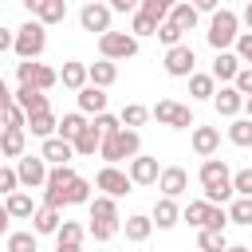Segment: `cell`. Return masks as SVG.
I'll list each match as a JSON object with an SVG mask.
<instances>
[{
  "label": "cell",
  "instance_id": "cell-32",
  "mask_svg": "<svg viewBox=\"0 0 252 252\" xmlns=\"http://www.w3.org/2000/svg\"><path fill=\"white\" fill-rule=\"evenodd\" d=\"M232 244L224 240V232H217V228H201V236H197V252H228Z\"/></svg>",
  "mask_w": 252,
  "mask_h": 252
},
{
  "label": "cell",
  "instance_id": "cell-53",
  "mask_svg": "<svg viewBox=\"0 0 252 252\" xmlns=\"http://www.w3.org/2000/svg\"><path fill=\"white\" fill-rule=\"evenodd\" d=\"M236 55H240V63L252 67V32H240V39H236Z\"/></svg>",
  "mask_w": 252,
  "mask_h": 252
},
{
  "label": "cell",
  "instance_id": "cell-59",
  "mask_svg": "<svg viewBox=\"0 0 252 252\" xmlns=\"http://www.w3.org/2000/svg\"><path fill=\"white\" fill-rule=\"evenodd\" d=\"M244 118H252V98H248V102H244Z\"/></svg>",
  "mask_w": 252,
  "mask_h": 252
},
{
  "label": "cell",
  "instance_id": "cell-9",
  "mask_svg": "<svg viewBox=\"0 0 252 252\" xmlns=\"http://www.w3.org/2000/svg\"><path fill=\"white\" fill-rule=\"evenodd\" d=\"M94 185L102 189V197H126V193L134 189L130 173H122L118 165H102V169H98V177H94Z\"/></svg>",
  "mask_w": 252,
  "mask_h": 252
},
{
  "label": "cell",
  "instance_id": "cell-17",
  "mask_svg": "<svg viewBox=\"0 0 252 252\" xmlns=\"http://www.w3.org/2000/svg\"><path fill=\"white\" fill-rule=\"evenodd\" d=\"M217 146H220V130L217 126H193V154L197 158H213L217 154Z\"/></svg>",
  "mask_w": 252,
  "mask_h": 252
},
{
  "label": "cell",
  "instance_id": "cell-27",
  "mask_svg": "<svg viewBox=\"0 0 252 252\" xmlns=\"http://www.w3.org/2000/svg\"><path fill=\"white\" fill-rule=\"evenodd\" d=\"M91 220H106V224H118V205H114V197H94L91 201Z\"/></svg>",
  "mask_w": 252,
  "mask_h": 252
},
{
  "label": "cell",
  "instance_id": "cell-2",
  "mask_svg": "<svg viewBox=\"0 0 252 252\" xmlns=\"http://www.w3.org/2000/svg\"><path fill=\"white\" fill-rule=\"evenodd\" d=\"M205 39H209V47L220 55V51H228L236 39H240V16L232 12V8H220L213 20H209V32H205Z\"/></svg>",
  "mask_w": 252,
  "mask_h": 252
},
{
  "label": "cell",
  "instance_id": "cell-44",
  "mask_svg": "<svg viewBox=\"0 0 252 252\" xmlns=\"http://www.w3.org/2000/svg\"><path fill=\"white\" fill-rule=\"evenodd\" d=\"M181 35H185V32H181L177 24H169V20H165V24L158 28V39L165 43V51H169V47H181Z\"/></svg>",
  "mask_w": 252,
  "mask_h": 252
},
{
  "label": "cell",
  "instance_id": "cell-43",
  "mask_svg": "<svg viewBox=\"0 0 252 252\" xmlns=\"http://www.w3.org/2000/svg\"><path fill=\"white\" fill-rule=\"evenodd\" d=\"M94 130H98L102 138H114V134H122L126 126H122V118H114V114H98V118H94Z\"/></svg>",
  "mask_w": 252,
  "mask_h": 252
},
{
  "label": "cell",
  "instance_id": "cell-31",
  "mask_svg": "<svg viewBox=\"0 0 252 252\" xmlns=\"http://www.w3.org/2000/svg\"><path fill=\"white\" fill-rule=\"evenodd\" d=\"M181 217H185L189 224H197V228H209V217H213V205H209L205 197H201V201H189Z\"/></svg>",
  "mask_w": 252,
  "mask_h": 252
},
{
  "label": "cell",
  "instance_id": "cell-3",
  "mask_svg": "<svg viewBox=\"0 0 252 252\" xmlns=\"http://www.w3.org/2000/svg\"><path fill=\"white\" fill-rule=\"evenodd\" d=\"M138 154H142V138H138V130H122V134H114V138H102V150H98V158H102L106 165H118L122 158L134 161Z\"/></svg>",
  "mask_w": 252,
  "mask_h": 252
},
{
  "label": "cell",
  "instance_id": "cell-47",
  "mask_svg": "<svg viewBox=\"0 0 252 252\" xmlns=\"http://www.w3.org/2000/svg\"><path fill=\"white\" fill-rule=\"evenodd\" d=\"M16 185H20V173H16V165H4V169H0V193H4V197H12V193H20Z\"/></svg>",
  "mask_w": 252,
  "mask_h": 252
},
{
  "label": "cell",
  "instance_id": "cell-21",
  "mask_svg": "<svg viewBox=\"0 0 252 252\" xmlns=\"http://www.w3.org/2000/svg\"><path fill=\"white\" fill-rule=\"evenodd\" d=\"M79 110L83 114H94V118L106 114V91L102 87H83L79 91Z\"/></svg>",
  "mask_w": 252,
  "mask_h": 252
},
{
  "label": "cell",
  "instance_id": "cell-39",
  "mask_svg": "<svg viewBox=\"0 0 252 252\" xmlns=\"http://www.w3.org/2000/svg\"><path fill=\"white\" fill-rule=\"evenodd\" d=\"M228 220L248 228V224H252V197H236V201L228 205Z\"/></svg>",
  "mask_w": 252,
  "mask_h": 252
},
{
  "label": "cell",
  "instance_id": "cell-38",
  "mask_svg": "<svg viewBox=\"0 0 252 252\" xmlns=\"http://www.w3.org/2000/svg\"><path fill=\"white\" fill-rule=\"evenodd\" d=\"M228 142H232V146H252V118H232Z\"/></svg>",
  "mask_w": 252,
  "mask_h": 252
},
{
  "label": "cell",
  "instance_id": "cell-55",
  "mask_svg": "<svg viewBox=\"0 0 252 252\" xmlns=\"http://www.w3.org/2000/svg\"><path fill=\"white\" fill-rule=\"evenodd\" d=\"M110 12H134V0H110Z\"/></svg>",
  "mask_w": 252,
  "mask_h": 252
},
{
  "label": "cell",
  "instance_id": "cell-51",
  "mask_svg": "<svg viewBox=\"0 0 252 252\" xmlns=\"http://www.w3.org/2000/svg\"><path fill=\"white\" fill-rule=\"evenodd\" d=\"M43 205L47 209H63V205H71V197L63 189H43Z\"/></svg>",
  "mask_w": 252,
  "mask_h": 252
},
{
  "label": "cell",
  "instance_id": "cell-33",
  "mask_svg": "<svg viewBox=\"0 0 252 252\" xmlns=\"http://www.w3.org/2000/svg\"><path fill=\"white\" fill-rule=\"evenodd\" d=\"M138 12H142V16H150V20H154V24L161 28V24L169 20L173 4H169V0H142V4H138Z\"/></svg>",
  "mask_w": 252,
  "mask_h": 252
},
{
  "label": "cell",
  "instance_id": "cell-22",
  "mask_svg": "<svg viewBox=\"0 0 252 252\" xmlns=\"http://www.w3.org/2000/svg\"><path fill=\"white\" fill-rule=\"evenodd\" d=\"M150 220H154L158 228H173V224L181 220V209H177V201H169V197H161V201L154 205V213H150Z\"/></svg>",
  "mask_w": 252,
  "mask_h": 252
},
{
  "label": "cell",
  "instance_id": "cell-5",
  "mask_svg": "<svg viewBox=\"0 0 252 252\" xmlns=\"http://www.w3.org/2000/svg\"><path fill=\"white\" fill-rule=\"evenodd\" d=\"M98 55L102 59H130V55H138V39L130 35V32H106V35H98Z\"/></svg>",
  "mask_w": 252,
  "mask_h": 252
},
{
  "label": "cell",
  "instance_id": "cell-49",
  "mask_svg": "<svg viewBox=\"0 0 252 252\" xmlns=\"http://www.w3.org/2000/svg\"><path fill=\"white\" fill-rule=\"evenodd\" d=\"M232 189H236V197H252V169H236L232 173Z\"/></svg>",
  "mask_w": 252,
  "mask_h": 252
},
{
  "label": "cell",
  "instance_id": "cell-15",
  "mask_svg": "<svg viewBox=\"0 0 252 252\" xmlns=\"http://www.w3.org/2000/svg\"><path fill=\"white\" fill-rule=\"evenodd\" d=\"M39 158H43L47 165H71V158H75V146H71V142H63V138L55 134V138H47V142L39 146Z\"/></svg>",
  "mask_w": 252,
  "mask_h": 252
},
{
  "label": "cell",
  "instance_id": "cell-10",
  "mask_svg": "<svg viewBox=\"0 0 252 252\" xmlns=\"http://www.w3.org/2000/svg\"><path fill=\"white\" fill-rule=\"evenodd\" d=\"M110 4H98V0H91V4H83V12H79V24H83V32H98V35H106L110 32Z\"/></svg>",
  "mask_w": 252,
  "mask_h": 252
},
{
  "label": "cell",
  "instance_id": "cell-19",
  "mask_svg": "<svg viewBox=\"0 0 252 252\" xmlns=\"http://www.w3.org/2000/svg\"><path fill=\"white\" fill-rule=\"evenodd\" d=\"M244 102H248V98H244L236 87H220V91H217V98H213L217 114H224V118H236V114L244 110Z\"/></svg>",
  "mask_w": 252,
  "mask_h": 252
},
{
  "label": "cell",
  "instance_id": "cell-14",
  "mask_svg": "<svg viewBox=\"0 0 252 252\" xmlns=\"http://www.w3.org/2000/svg\"><path fill=\"white\" fill-rule=\"evenodd\" d=\"M12 98H16V106H20L28 118H32V114L51 110V106H47V94H43V91H35V87H16V91H12Z\"/></svg>",
  "mask_w": 252,
  "mask_h": 252
},
{
  "label": "cell",
  "instance_id": "cell-46",
  "mask_svg": "<svg viewBox=\"0 0 252 252\" xmlns=\"http://www.w3.org/2000/svg\"><path fill=\"white\" fill-rule=\"evenodd\" d=\"M130 35L138 39V35H158V24L150 20V16H142V12H134V24H130Z\"/></svg>",
  "mask_w": 252,
  "mask_h": 252
},
{
  "label": "cell",
  "instance_id": "cell-26",
  "mask_svg": "<svg viewBox=\"0 0 252 252\" xmlns=\"http://www.w3.org/2000/svg\"><path fill=\"white\" fill-rule=\"evenodd\" d=\"M118 79V63H110V59H98V63H91V87H110Z\"/></svg>",
  "mask_w": 252,
  "mask_h": 252
},
{
  "label": "cell",
  "instance_id": "cell-35",
  "mask_svg": "<svg viewBox=\"0 0 252 252\" xmlns=\"http://www.w3.org/2000/svg\"><path fill=\"white\" fill-rule=\"evenodd\" d=\"M189 94L193 98H217V79L213 75H193L189 79Z\"/></svg>",
  "mask_w": 252,
  "mask_h": 252
},
{
  "label": "cell",
  "instance_id": "cell-45",
  "mask_svg": "<svg viewBox=\"0 0 252 252\" xmlns=\"http://www.w3.org/2000/svg\"><path fill=\"white\" fill-rule=\"evenodd\" d=\"M16 79H20V87H35V79H39V63H35V59L16 63Z\"/></svg>",
  "mask_w": 252,
  "mask_h": 252
},
{
  "label": "cell",
  "instance_id": "cell-12",
  "mask_svg": "<svg viewBox=\"0 0 252 252\" xmlns=\"http://www.w3.org/2000/svg\"><path fill=\"white\" fill-rule=\"evenodd\" d=\"M126 173H130V181H134V185H158V177H161L158 158H150V154H138V158L126 165Z\"/></svg>",
  "mask_w": 252,
  "mask_h": 252
},
{
  "label": "cell",
  "instance_id": "cell-40",
  "mask_svg": "<svg viewBox=\"0 0 252 252\" xmlns=\"http://www.w3.org/2000/svg\"><path fill=\"white\" fill-rule=\"evenodd\" d=\"M4 130H28V114L16 106V98L4 102Z\"/></svg>",
  "mask_w": 252,
  "mask_h": 252
},
{
  "label": "cell",
  "instance_id": "cell-16",
  "mask_svg": "<svg viewBox=\"0 0 252 252\" xmlns=\"http://www.w3.org/2000/svg\"><path fill=\"white\" fill-rule=\"evenodd\" d=\"M240 71H244V67H240V55H236V51H220V55L213 59V79H220L224 87H232Z\"/></svg>",
  "mask_w": 252,
  "mask_h": 252
},
{
  "label": "cell",
  "instance_id": "cell-48",
  "mask_svg": "<svg viewBox=\"0 0 252 252\" xmlns=\"http://www.w3.org/2000/svg\"><path fill=\"white\" fill-rule=\"evenodd\" d=\"M67 197H71V205H91V201H94V197H91V181H87V177H79V181L71 185V193H67Z\"/></svg>",
  "mask_w": 252,
  "mask_h": 252
},
{
  "label": "cell",
  "instance_id": "cell-28",
  "mask_svg": "<svg viewBox=\"0 0 252 252\" xmlns=\"http://www.w3.org/2000/svg\"><path fill=\"white\" fill-rule=\"evenodd\" d=\"M197 4H173V12H169V24H177L181 32H193L197 28Z\"/></svg>",
  "mask_w": 252,
  "mask_h": 252
},
{
  "label": "cell",
  "instance_id": "cell-58",
  "mask_svg": "<svg viewBox=\"0 0 252 252\" xmlns=\"http://www.w3.org/2000/svg\"><path fill=\"white\" fill-rule=\"evenodd\" d=\"M228 252H252V248H248V244H232Z\"/></svg>",
  "mask_w": 252,
  "mask_h": 252
},
{
  "label": "cell",
  "instance_id": "cell-57",
  "mask_svg": "<svg viewBox=\"0 0 252 252\" xmlns=\"http://www.w3.org/2000/svg\"><path fill=\"white\" fill-rule=\"evenodd\" d=\"M244 24H248V32H252V0H248V8H244Z\"/></svg>",
  "mask_w": 252,
  "mask_h": 252
},
{
  "label": "cell",
  "instance_id": "cell-11",
  "mask_svg": "<svg viewBox=\"0 0 252 252\" xmlns=\"http://www.w3.org/2000/svg\"><path fill=\"white\" fill-rule=\"evenodd\" d=\"M28 12H32V20H39L43 28H47V24H63V20H67V0H28Z\"/></svg>",
  "mask_w": 252,
  "mask_h": 252
},
{
  "label": "cell",
  "instance_id": "cell-6",
  "mask_svg": "<svg viewBox=\"0 0 252 252\" xmlns=\"http://www.w3.org/2000/svg\"><path fill=\"white\" fill-rule=\"evenodd\" d=\"M161 67H165V75H173V79H193L197 71V51L189 47V43H181V47H169L165 51V59H161Z\"/></svg>",
  "mask_w": 252,
  "mask_h": 252
},
{
  "label": "cell",
  "instance_id": "cell-56",
  "mask_svg": "<svg viewBox=\"0 0 252 252\" xmlns=\"http://www.w3.org/2000/svg\"><path fill=\"white\" fill-rule=\"evenodd\" d=\"M55 252H83L79 244H55Z\"/></svg>",
  "mask_w": 252,
  "mask_h": 252
},
{
  "label": "cell",
  "instance_id": "cell-24",
  "mask_svg": "<svg viewBox=\"0 0 252 252\" xmlns=\"http://www.w3.org/2000/svg\"><path fill=\"white\" fill-rule=\"evenodd\" d=\"M87 126H91V122H87L83 114H63V118H59V138L75 146V142H79V138L87 134Z\"/></svg>",
  "mask_w": 252,
  "mask_h": 252
},
{
  "label": "cell",
  "instance_id": "cell-30",
  "mask_svg": "<svg viewBox=\"0 0 252 252\" xmlns=\"http://www.w3.org/2000/svg\"><path fill=\"white\" fill-rule=\"evenodd\" d=\"M4 213H8V217H16V220H24V217H35V205H32V197H28V193H12V197L4 201Z\"/></svg>",
  "mask_w": 252,
  "mask_h": 252
},
{
  "label": "cell",
  "instance_id": "cell-1",
  "mask_svg": "<svg viewBox=\"0 0 252 252\" xmlns=\"http://www.w3.org/2000/svg\"><path fill=\"white\" fill-rule=\"evenodd\" d=\"M197 177H201V193H205L209 205H224V201H232L236 189H232V169L224 165V158H209V161H201Z\"/></svg>",
  "mask_w": 252,
  "mask_h": 252
},
{
  "label": "cell",
  "instance_id": "cell-50",
  "mask_svg": "<svg viewBox=\"0 0 252 252\" xmlns=\"http://www.w3.org/2000/svg\"><path fill=\"white\" fill-rule=\"evenodd\" d=\"M59 83V71H51L47 63H39V79H35V91H51Z\"/></svg>",
  "mask_w": 252,
  "mask_h": 252
},
{
  "label": "cell",
  "instance_id": "cell-4",
  "mask_svg": "<svg viewBox=\"0 0 252 252\" xmlns=\"http://www.w3.org/2000/svg\"><path fill=\"white\" fill-rule=\"evenodd\" d=\"M43 47H47V28L39 20H28L24 28H16V55H20V63L39 59Z\"/></svg>",
  "mask_w": 252,
  "mask_h": 252
},
{
  "label": "cell",
  "instance_id": "cell-18",
  "mask_svg": "<svg viewBox=\"0 0 252 252\" xmlns=\"http://www.w3.org/2000/svg\"><path fill=\"white\" fill-rule=\"evenodd\" d=\"M59 83L71 87V91H83V87H91V67L79 63V59H67L63 71H59Z\"/></svg>",
  "mask_w": 252,
  "mask_h": 252
},
{
  "label": "cell",
  "instance_id": "cell-41",
  "mask_svg": "<svg viewBox=\"0 0 252 252\" xmlns=\"http://www.w3.org/2000/svg\"><path fill=\"white\" fill-rule=\"evenodd\" d=\"M4 248L8 252H35V232H8Z\"/></svg>",
  "mask_w": 252,
  "mask_h": 252
},
{
  "label": "cell",
  "instance_id": "cell-7",
  "mask_svg": "<svg viewBox=\"0 0 252 252\" xmlns=\"http://www.w3.org/2000/svg\"><path fill=\"white\" fill-rule=\"evenodd\" d=\"M16 173H20V185H28V189H47V161L39 158V154H24L20 161H16Z\"/></svg>",
  "mask_w": 252,
  "mask_h": 252
},
{
  "label": "cell",
  "instance_id": "cell-29",
  "mask_svg": "<svg viewBox=\"0 0 252 252\" xmlns=\"http://www.w3.org/2000/svg\"><path fill=\"white\" fill-rule=\"evenodd\" d=\"M75 181H79V173H75L71 165H51V173H47V189H63V193H71Z\"/></svg>",
  "mask_w": 252,
  "mask_h": 252
},
{
  "label": "cell",
  "instance_id": "cell-23",
  "mask_svg": "<svg viewBox=\"0 0 252 252\" xmlns=\"http://www.w3.org/2000/svg\"><path fill=\"white\" fill-rule=\"evenodd\" d=\"M28 130H32L35 138H43V142H47V138H55V134H59V118H55L51 110L32 114V118H28Z\"/></svg>",
  "mask_w": 252,
  "mask_h": 252
},
{
  "label": "cell",
  "instance_id": "cell-20",
  "mask_svg": "<svg viewBox=\"0 0 252 252\" xmlns=\"http://www.w3.org/2000/svg\"><path fill=\"white\" fill-rule=\"evenodd\" d=\"M63 228V220H59V209H47V205H39L35 209V217H32V232L35 236H51V232H59Z\"/></svg>",
  "mask_w": 252,
  "mask_h": 252
},
{
  "label": "cell",
  "instance_id": "cell-36",
  "mask_svg": "<svg viewBox=\"0 0 252 252\" xmlns=\"http://www.w3.org/2000/svg\"><path fill=\"white\" fill-rule=\"evenodd\" d=\"M150 114H154V110H146L142 102H126L118 118H122V126H126V130H134V126H142V122H146Z\"/></svg>",
  "mask_w": 252,
  "mask_h": 252
},
{
  "label": "cell",
  "instance_id": "cell-34",
  "mask_svg": "<svg viewBox=\"0 0 252 252\" xmlns=\"http://www.w3.org/2000/svg\"><path fill=\"white\" fill-rule=\"evenodd\" d=\"M98 150H102V134H98V130H94V122H91V126H87V134L75 142V154H79V158H94Z\"/></svg>",
  "mask_w": 252,
  "mask_h": 252
},
{
  "label": "cell",
  "instance_id": "cell-25",
  "mask_svg": "<svg viewBox=\"0 0 252 252\" xmlns=\"http://www.w3.org/2000/svg\"><path fill=\"white\" fill-rule=\"evenodd\" d=\"M122 228H126V240L142 244V240H150V232H154V220H150V217H142V213H134V217H126V220H122Z\"/></svg>",
  "mask_w": 252,
  "mask_h": 252
},
{
  "label": "cell",
  "instance_id": "cell-52",
  "mask_svg": "<svg viewBox=\"0 0 252 252\" xmlns=\"http://www.w3.org/2000/svg\"><path fill=\"white\" fill-rule=\"evenodd\" d=\"M94 240H110L114 232H118V224H106V220H91V228H87Z\"/></svg>",
  "mask_w": 252,
  "mask_h": 252
},
{
  "label": "cell",
  "instance_id": "cell-13",
  "mask_svg": "<svg viewBox=\"0 0 252 252\" xmlns=\"http://www.w3.org/2000/svg\"><path fill=\"white\" fill-rule=\"evenodd\" d=\"M158 189H161V197H181L185 189H189V173L181 169V165H165L161 169V177H158Z\"/></svg>",
  "mask_w": 252,
  "mask_h": 252
},
{
  "label": "cell",
  "instance_id": "cell-8",
  "mask_svg": "<svg viewBox=\"0 0 252 252\" xmlns=\"http://www.w3.org/2000/svg\"><path fill=\"white\" fill-rule=\"evenodd\" d=\"M154 118H158L161 126H173V130H189V126H197V122H193V110L181 106V102H173V98H161V102L154 106Z\"/></svg>",
  "mask_w": 252,
  "mask_h": 252
},
{
  "label": "cell",
  "instance_id": "cell-54",
  "mask_svg": "<svg viewBox=\"0 0 252 252\" xmlns=\"http://www.w3.org/2000/svg\"><path fill=\"white\" fill-rule=\"evenodd\" d=\"M232 87H236L244 98H252V67H244V71L236 75V83H232Z\"/></svg>",
  "mask_w": 252,
  "mask_h": 252
},
{
  "label": "cell",
  "instance_id": "cell-42",
  "mask_svg": "<svg viewBox=\"0 0 252 252\" xmlns=\"http://www.w3.org/2000/svg\"><path fill=\"white\" fill-rule=\"evenodd\" d=\"M83 236H87V228H83V224H75V220H63V228L55 232V240H59V244H83Z\"/></svg>",
  "mask_w": 252,
  "mask_h": 252
},
{
  "label": "cell",
  "instance_id": "cell-37",
  "mask_svg": "<svg viewBox=\"0 0 252 252\" xmlns=\"http://www.w3.org/2000/svg\"><path fill=\"white\" fill-rule=\"evenodd\" d=\"M0 150H4V158H24V130H4V138H0Z\"/></svg>",
  "mask_w": 252,
  "mask_h": 252
}]
</instances>
